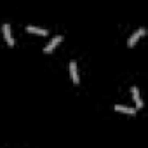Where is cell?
<instances>
[{"label": "cell", "mask_w": 148, "mask_h": 148, "mask_svg": "<svg viewBox=\"0 0 148 148\" xmlns=\"http://www.w3.org/2000/svg\"><path fill=\"white\" fill-rule=\"evenodd\" d=\"M70 75H71V80H73V84H75V86L80 84V79H79V66H77L75 61L70 63Z\"/></svg>", "instance_id": "obj_1"}, {"label": "cell", "mask_w": 148, "mask_h": 148, "mask_svg": "<svg viewBox=\"0 0 148 148\" xmlns=\"http://www.w3.org/2000/svg\"><path fill=\"white\" fill-rule=\"evenodd\" d=\"M2 32H4V37H5L7 45H9V47H14V38H12V35H11V26H9V23H4V25H2Z\"/></svg>", "instance_id": "obj_2"}, {"label": "cell", "mask_w": 148, "mask_h": 148, "mask_svg": "<svg viewBox=\"0 0 148 148\" xmlns=\"http://www.w3.org/2000/svg\"><path fill=\"white\" fill-rule=\"evenodd\" d=\"M61 40H63V37H61V35H56V37H54V38H52V40L44 47V52H45V54H51V52L58 47V44H59Z\"/></svg>", "instance_id": "obj_3"}, {"label": "cell", "mask_w": 148, "mask_h": 148, "mask_svg": "<svg viewBox=\"0 0 148 148\" xmlns=\"http://www.w3.org/2000/svg\"><path fill=\"white\" fill-rule=\"evenodd\" d=\"M145 33H146V30H145V28H139L136 33H132V35H131V38H129L127 45H129V47H134V45H136V42H138V40H139Z\"/></svg>", "instance_id": "obj_4"}, {"label": "cell", "mask_w": 148, "mask_h": 148, "mask_svg": "<svg viewBox=\"0 0 148 148\" xmlns=\"http://www.w3.org/2000/svg\"><path fill=\"white\" fill-rule=\"evenodd\" d=\"M131 92H132V99H134V103H136V108H141V106H143V101H141V98H139V89H138V87H132Z\"/></svg>", "instance_id": "obj_5"}, {"label": "cell", "mask_w": 148, "mask_h": 148, "mask_svg": "<svg viewBox=\"0 0 148 148\" xmlns=\"http://www.w3.org/2000/svg\"><path fill=\"white\" fill-rule=\"evenodd\" d=\"M115 112H122V113H127V115H136V108H129V106H124V105H115Z\"/></svg>", "instance_id": "obj_6"}, {"label": "cell", "mask_w": 148, "mask_h": 148, "mask_svg": "<svg viewBox=\"0 0 148 148\" xmlns=\"http://www.w3.org/2000/svg\"><path fill=\"white\" fill-rule=\"evenodd\" d=\"M26 32H30V33H37V35H42V37L47 35V30H44V28H37V26H26Z\"/></svg>", "instance_id": "obj_7"}]
</instances>
